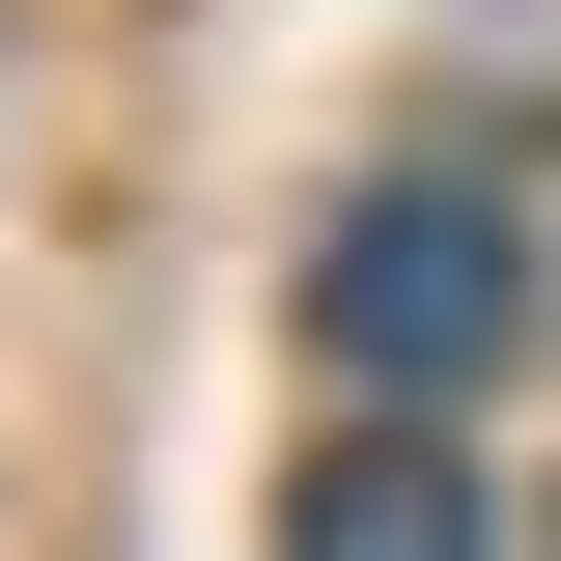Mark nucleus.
<instances>
[{
    "label": "nucleus",
    "instance_id": "f03ea898",
    "mask_svg": "<svg viewBox=\"0 0 561 561\" xmlns=\"http://www.w3.org/2000/svg\"><path fill=\"white\" fill-rule=\"evenodd\" d=\"M280 561H478V478H449V421H337V449L280 478Z\"/></svg>",
    "mask_w": 561,
    "mask_h": 561
},
{
    "label": "nucleus",
    "instance_id": "7ed1b4c3",
    "mask_svg": "<svg viewBox=\"0 0 561 561\" xmlns=\"http://www.w3.org/2000/svg\"><path fill=\"white\" fill-rule=\"evenodd\" d=\"M534 561H561V534H534Z\"/></svg>",
    "mask_w": 561,
    "mask_h": 561
},
{
    "label": "nucleus",
    "instance_id": "f257e3e1",
    "mask_svg": "<svg viewBox=\"0 0 561 561\" xmlns=\"http://www.w3.org/2000/svg\"><path fill=\"white\" fill-rule=\"evenodd\" d=\"M534 337V225L505 197H449V169H393V197H337L309 225V365H337V393H478V365Z\"/></svg>",
    "mask_w": 561,
    "mask_h": 561
}]
</instances>
